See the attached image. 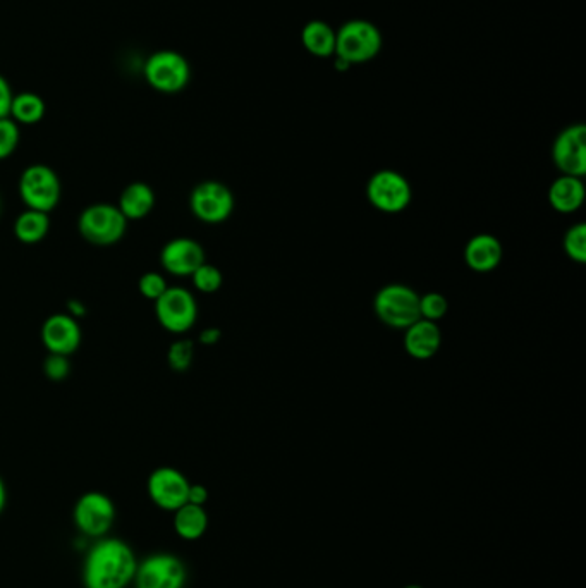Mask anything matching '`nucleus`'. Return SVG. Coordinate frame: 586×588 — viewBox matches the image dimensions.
Wrapping results in <instances>:
<instances>
[{"instance_id":"obj_27","label":"nucleus","mask_w":586,"mask_h":588,"mask_svg":"<svg viewBox=\"0 0 586 588\" xmlns=\"http://www.w3.org/2000/svg\"><path fill=\"white\" fill-rule=\"evenodd\" d=\"M449 312V301L440 293H425L420 296V319L439 322Z\"/></svg>"},{"instance_id":"obj_18","label":"nucleus","mask_w":586,"mask_h":588,"mask_svg":"<svg viewBox=\"0 0 586 588\" xmlns=\"http://www.w3.org/2000/svg\"><path fill=\"white\" fill-rule=\"evenodd\" d=\"M585 184L583 178L562 174L549 188V203L559 214H573L585 203Z\"/></svg>"},{"instance_id":"obj_5","label":"nucleus","mask_w":586,"mask_h":588,"mask_svg":"<svg viewBox=\"0 0 586 588\" xmlns=\"http://www.w3.org/2000/svg\"><path fill=\"white\" fill-rule=\"evenodd\" d=\"M143 76L155 92H183L191 80L190 62L176 50H157L145 62Z\"/></svg>"},{"instance_id":"obj_4","label":"nucleus","mask_w":586,"mask_h":588,"mask_svg":"<svg viewBox=\"0 0 586 588\" xmlns=\"http://www.w3.org/2000/svg\"><path fill=\"white\" fill-rule=\"evenodd\" d=\"M81 238L97 246L116 245L128 231V219L110 203H95L86 207L78 219Z\"/></svg>"},{"instance_id":"obj_14","label":"nucleus","mask_w":586,"mask_h":588,"mask_svg":"<svg viewBox=\"0 0 586 588\" xmlns=\"http://www.w3.org/2000/svg\"><path fill=\"white\" fill-rule=\"evenodd\" d=\"M205 264V250L193 238H174L165 243L160 252V265L171 276L191 277L200 265Z\"/></svg>"},{"instance_id":"obj_30","label":"nucleus","mask_w":586,"mask_h":588,"mask_svg":"<svg viewBox=\"0 0 586 588\" xmlns=\"http://www.w3.org/2000/svg\"><path fill=\"white\" fill-rule=\"evenodd\" d=\"M43 374L47 375V379L54 380V382H62V380L68 379L69 374H71L69 356L49 353V356L43 362Z\"/></svg>"},{"instance_id":"obj_29","label":"nucleus","mask_w":586,"mask_h":588,"mask_svg":"<svg viewBox=\"0 0 586 588\" xmlns=\"http://www.w3.org/2000/svg\"><path fill=\"white\" fill-rule=\"evenodd\" d=\"M167 288H169V284H167L165 277L159 274V272H147L138 281V289H140V293L147 300H159L160 296L167 291Z\"/></svg>"},{"instance_id":"obj_12","label":"nucleus","mask_w":586,"mask_h":588,"mask_svg":"<svg viewBox=\"0 0 586 588\" xmlns=\"http://www.w3.org/2000/svg\"><path fill=\"white\" fill-rule=\"evenodd\" d=\"M191 482L183 472L172 466H160L150 473L147 492L150 501L162 511L174 513L188 503Z\"/></svg>"},{"instance_id":"obj_37","label":"nucleus","mask_w":586,"mask_h":588,"mask_svg":"<svg viewBox=\"0 0 586 588\" xmlns=\"http://www.w3.org/2000/svg\"><path fill=\"white\" fill-rule=\"evenodd\" d=\"M0 209H2V203H0Z\"/></svg>"},{"instance_id":"obj_28","label":"nucleus","mask_w":586,"mask_h":588,"mask_svg":"<svg viewBox=\"0 0 586 588\" xmlns=\"http://www.w3.org/2000/svg\"><path fill=\"white\" fill-rule=\"evenodd\" d=\"M21 131L11 117L0 119V160H6L18 150Z\"/></svg>"},{"instance_id":"obj_23","label":"nucleus","mask_w":586,"mask_h":588,"mask_svg":"<svg viewBox=\"0 0 586 588\" xmlns=\"http://www.w3.org/2000/svg\"><path fill=\"white\" fill-rule=\"evenodd\" d=\"M45 112H47V105L40 95L33 92H21L14 95L9 117L18 124L33 126L42 121Z\"/></svg>"},{"instance_id":"obj_8","label":"nucleus","mask_w":586,"mask_h":588,"mask_svg":"<svg viewBox=\"0 0 586 588\" xmlns=\"http://www.w3.org/2000/svg\"><path fill=\"white\" fill-rule=\"evenodd\" d=\"M186 582V564L169 552H157L138 561L133 580L136 588H184Z\"/></svg>"},{"instance_id":"obj_31","label":"nucleus","mask_w":586,"mask_h":588,"mask_svg":"<svg viewBox=\"0 0 586 588\" xmlns=\"http://www.w3.org/2000/svg\"><path fill=\"white\" fill-rule=\"evenodd\" d=\"M14 93L11 90V85H9V81L4 78V76H0V119H4V117H9L11 114V104H13Z\"/></svg>"},{"instance_id":"obj_11","label":"nucleus","mask_w":586,"mask_h":588,"mask_svg":"<svg viewBox=\"0 0 586 588\" xmlns=\"http://www.w3.org/2000/svg\"><path fill=\"white\" fill-rule=\"evenodd\" d=\"M190 209L198 221L220 224L231 217L234 195L224 183L203 181L191 191Z\"/></svg>"},{"instance_id":"obj_7","label":"nucleus","mask_w":586,"mask_h":588,"mask_svg":"<svg viewBox=\"0 0 586 588\" xmlns=\"http://www.w3.org/2000/svg\"><path fill=\"white\" fill-rule=\"evenodd\" d=\"M116 504L104 492L90 490L76 501L73 508V521L81 535L90 539L107 537L116 523Z\"/></svg>"},{"instance_id":"obj_32","label":"nucleus","mask_w":586,"mask_h":588,"mask_svg":"<svg viewBox=\"0 0 586 588\" xmlns=\"http://www.w3.org/2000/svg\"><path fill=\"white\" fill-rule=\"evenodd\" d=\"M208 501V489L202 484H191L188 490V503L205 506Z\"/></svg>"},{"instance_id":"obj_19","label":"nucleus","mask_w":586,"mask_h":588,"mask_svg":"<svg viewBox=\"0 0 586 588\" xmlns=\"http://www.w3.org/2000/svg\"><path fill=\"white\" fill-rule=\"evenodd\" d=\"M155 202H157V196H155L152 186L136 181V183L128 184L124 188L123 193L119 196L117 209L121 210V214L128 221H140V219H145L147 215L152 214Z\"/></svg>"},{"instance_id":"obj_3","label":"nucleus","mask_w":586,"mask_h":588,"mask_svg":"<svg viewBox=\"0 0 586 588\" xmlns=\"http://www.w3.org/2000/svg\"><path fill=\"white\" fill-rule=\"evenodd\" d=\"M382 50V33L379 28L365 21L353 19L336 31V54L351 66L372 61Z\"/></svg>"},{"instance_id":"obj_22","label":"nucleus","mask_w":586,"mask_h":588,"mask_svg":"<svg viewBox=\"0 0 586 588\" xmlns=\"http://www.w3.org/2000/svg\"><path fill=\"white\" fill-rule=\"evenodd\" d=\"M50 229L49 214L26 209L14 222V236L25 245H37L47 238Z\"/></svg>"},{"instance_id":"obj_33","label":"nucleus","mask_w":586,"mask_h":588,"mask_svg":"<svg viewBox=\"0 0 586 588\" xmlns=\"http://www.w3.org/2000/svg\"><path fill=\"white\" fill-rule=\"evenodd\" d=\"M222 332L217 327H208L205 331L200 334V343L205 346H214L215 343H219Z\"/></svg>"},{"instance_id":"obj_16","label":"nucleus","mask_w":586,"mask_h":588,"mask_svg":"<svg viewBox=\"0 0 586 588\" xmlns=\"http://www.w3.org/2000/svg\"><path fill=\"white\" fill-rule=\"evenodd\" d=\"M502 258L504 248L494 234H477L464 246V262L478 274H487L497 269Z\"/></svg>"},{"instance_id":"obj_21","label":"nucleus","mask_w":586,"mask_h":588,"mask_svg":"<svg viewBox=\"0 0 586 588\" xmlns=\"http://www.w3.org/2000/svg\"><path fill=\"white\" fill-rule=\"evenodd\" d=\"M301 42L312 56L320 59L336 54V30L320 19L306 23L301 31Z\"/></svg>"},{"instance_id":"obj_17","label":"nucleus","mask_w":586,"mask_h":588,"mask_svg":"<svg viewBox=\"0 0 586 588\" xmlns=\"http://www.w3.org/2000/svg\"><path fill=\"white\" fill-rule=\"evenodd\" d=\"M442 332L437 322L416 320L415 324L404 329V350L415 360H430L440 350Z\"/></svg>"},{"instance_id":"obj_34","label":"nucleus","mask_w":586,"mask_h":588,"mask_svg":"<svg viewBox=\"0 0 586 588\" xmlns=\"http://www.w3.org/2000/svg\"><path fill=\"white\" fill-rule=\"evenodd\" d=\"M69 308V315L73 317V319H81L83 315H86V307L85 303H81L80 300H71L68 303Z\"/></svg>"},{"instance_id":"obj_6","label":"nucleus","mask_w":586,"mask_h":588,"mask_svg":"<svg viewBox=\"0 0 586 588\" xmlns=\"http://www.w3.org/2000/svg\"><path fill=\"white\" fill-rule=\"evenodd\" d=\"M61 179L43 164L26 167L19 178V196L30 210L49 214L61 202Z\"/></svg>"},{"instance_id":"obj_35","label":"nucleus","mask_w":586,"mask_h":588,"mask_svg":"<svg viewBox=\"0 0 586 588\" xmlns=\"http://www.w3.org/2000/svg\"><path fill=\"white\" fill-rule=\"evenodd\" d=\"M6 503H7L6 484H4V480H2V477H0V513H2V511H4V508H6Z\"/></svg>"},{"instance_id":"obj_15","label":"nucleus","mask_w":586,"mask_h":588,"mask_svg":"<svg viewBox=\"0 0 586 588\" xmlns=\"http://www.w3.org/2000/svg\"><path fill=\"white\" fill-rule=\"evenodd\" d=\"M81 327L69 313L50 315L42 325V343L49 353L71 356L80 348Z\"/></svg>"},{"instance_id":"obj_2","label":"nucleus","mask_w":586,"mask_h":588,"mask_svg":"<svg viewBox=\"0 0 586 588\" xmlns=\"http://www.w3.org/2000/svg\"><path fill=\"white\" fill-rule=\"evenodd\" d=\"M373 310L382 324L404 331L420 320V294L401 282L387 284L375 294Z\"/></svg>"},{"instance_id":"obj_25","label":"nucleus","mask_w":586,"mask_h":588,"mask_svg":"<svg viewBox=\"0 0 586 588\" xmlns=\"http://www.w3.org/2000/svg\"><path fill=\"white\" fill-rule=\"evenodd\" d=\"M193 279V286H195L200 293L212 294L217 293L222 288V282H224V276L215 265L205 264L200 265L198 269L191 274Z\"/></svg>"},{"instance_id":"obj_20","label":"nucleus","mask_w":586,"mask_h":588,"mask_svg":"<svg viewBox=\"0 0 586 588\" xmlns=\"http://www.w3.org/2000/svg\"><path fill=\"white\" fill-rule=\"evenodd\" d=\"M174 532L178 537L188 542L202 539L208 530V513L205 506H196V504L186 503L181 508L176 509L174 513Z\"/></svg>"},{"instance_id":"obj_9","label":"nucleus","mask_w":586,"mask_h":588,"mask_svg":"<svg viewBox=\"0 0 586 588\" xmlns=\"http://www.w3.org/2000/svg\"><path fill=\"white\" fill-rule=\"evenodd\" d=\"M368 202L384 214H399L408 209L413 190L401 172L384 169L375 172L367 184Z\"/></svg>"},{"instance_id":"obj_1","label":"nucleus","mask_w":586,"mask_h":588,"mask_svg":"<svg viewBox=\"0 0 586 588\" xmlns=\"http://www.w3.org/2000/svg\"><path fill=\"white\" fill-rule=\"evenodd\" d=\"M138 568L133 547L116 537L95 540L81 568L85 588H126L133 583Z\"/></svg>"},{"instance_id":"obj_26","label":"nucleus","mask_w":586,"mask_h":588,"mask_svg":"<svg viewBox=\"0 0 586 588\" xmlns=\"http://www.w3.org/2000/svg\"><path fill=\"white\" fill-rule=\"evenodd\" d=\"M195 358V344L190 339H178L167 351V363L174 372H186Z\"/></svg>"},{"instance_id":"obj_24","label":"nucleus","mask_w":586,"mask_h":588,"mask_svg":"<svg viewBox=\"0 0 586 588\" xmlns=\"http://www.w3.org/2000/svg\"><path fill=\"white\" fill-rule=\"evenodd\" d=\"M564 252L576 264L586 262V224L578 222L564 236Z\"/></svg>"},{"instance_id":"obj_13","label":"nucleus","mask_w":586,"mask_h":588,"mask_svg":"<svg viewBox=\"0 0 586 588\" xmlns=\"http://www.w3.org/2000/svg\"><path fill=\"white\" fill-rule=\"evenodd\" d=\"M552 160L557 169L574 178L586 174V126L571 124L557 135L552 147Z\"/></svg>"},{"instance_id":"obj_36","label":"nucleus","mask_w":586,"mask_h":588,"mask_svg":"<svg viewBox=\"0 0 586 588\" xmlns=\"http://www.w3.org/2000/svg\"><path fill=\"white\" fill-rule=\"evenodd\" d=\"M403 588H423V587H420V585H406V587H403Z\"/></svg>"},{"instance_id":"obj_10","label":"nucleus","mask_w":586,"mask_h":588,"mask_svg":"<svg viewBox=\"0 0 586 588\" xmlns=\"http://www.w3.org/2000/svg\"><path fill=\"white\" fill-rule=\"evenodd\" d=\"M155 315L165 331L184 334L195 327L198 319V303L188 289L167 288L159 300L155 301Z\"/></svg>"}]
</instances>
